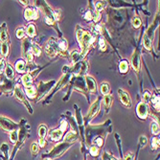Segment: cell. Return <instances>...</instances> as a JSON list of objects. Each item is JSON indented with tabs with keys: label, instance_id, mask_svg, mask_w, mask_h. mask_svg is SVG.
<instances>
[{
	"label": "cell",
	"instance_id": "obj_1",
	"mask_svg": "<svg viewBox=\"0 0 160 160\" xmlns=\"http://www.w3.org/2000/svg\"><path fill=\"white\" fill-rule=\"evenodd\" d=\"M76 37L81 47L80 54L82 59L87 55V53L89 52V49L92 47L93 43L95 42V37L89 31L82 29L80 25L76 26Z\"/></svg>",
	"mask_w": 160,
	"mask_h": 160
},
{
	"label": "cell",
	"instance_id": "obj_2",
	"mask_svg": "<svg viewBox=\"0 0 160 160\" xmlns=\"http://www.w3.org/2000/svg\"><path fill=\"white\" fill-rule=\"evenodd\" d=\"M108 122L106 124H102L99 126H89L87 127V128L85 129V140L87 143H92L93 139L96 137H102V138H106L107 135L110 132L112 126L107 125Z\"/></svg>",
	"mask_w": 160,
	"mask_h": 160
},
{
	"label": "cell",
	"instance_id": "obj_3",
	"mask_svg": "<svg viewBox=\"0 0 160 160\" xmlns=\"http://www.w3.org/2000/svg\"><path fill=\"white\" fill-rule=\"evenodd\" d=\"M29 128H30V126L27 123V121L25 119H22L21 122L19 123V128H18V142L14 145V149L12 152V155L10 157V160L13 159V157L16 156L17 152H18L19 149H21V147L23 146V144L25 143L26 139L29 137Z\"/></svg>",
	"mask_w": 160,
	"mask_h": 160
},
{
	"label": "cell",
	"instance_id": "obj_4",
	"mask_svg": "<svg viewBox=\"0 0 160 160\" xmlns=\"http://www.w3.org/2000/svg\"><path fill=\"white\" fill-rule=\"evenodd\" d=\"M69 86H70V90L68 91V96L63 99V101H66L68 100L69 96L71 95V92L72 90H77L79 92H81L82 94H83L87 100H89V97H88V90L86 88V84H85V81H84V78L82 77V76H72L71 77V80H70V82H69Z\"/></svg>",
	"mask_w": 160,
	"mask_h": 160
},
{
	"label": "cell",
	"instance_id": "obj_5",
	"mask_svg": "<svg viewBox=\"0 0 160 160\" xmlns=\"http://www.w3.org/2000/svg\"><path fill=\"white\" fill-rule=\"evenodd\" d=\"M37 5L41 9V11L44 13V20L49 25L52 26L55 30L58 31V33L61 34L60 28L58 27V22L54 16V11L51 9V7L46 3V1H37Z\"/></svg>",
	"mask_w": 160,
	"mask_h": 160
},
{
	"label": "cell",
	"instance_id": "obj_6",
	"mask_svg": "<svg viewBox=\"0 0 160 160\" xmlns=\"http://www.w3.org/2000/svg\"><path fill=\"white\" fill-rule=\"evenodd\" d=\"M74 144H71V143H67V142H60L58 143L56 146L53 148L52 151H50L48 153L42 155V158H50V159H55L58 157H61L62 155L64 154L65 152H67Z\"/></svg>",
	"mask_w": 160,
	"mask_h": 160
},
{
	"label": "cell",
	"instance_id": "obj_7",
	"mask_svg": "<svg viewBox=\"0 0 160 160\" xmlns=\"http://www.w3.org/2000/svg\"><path fill=\"white\" fill-rule=\"evenodd\" d=\"M68 121L66 119H62L61 121V126L60 128H54L47 133L48 139L51 142H59L62 140V138L64 136V132H66V129L68 128Z\"/></svg>",
	"mask_w": 160,
	"mask_h": 160
},
{
	"label": "cell",
	"instance_id": "obj_8",
	"mask_svg": "<svg viewBox=\"0 0 160 160\" xmlns=\"http://www.w3.org/2000/svg\"><path fill=\"white\" fill-rule=\"evenodd\" d=\"M56 84V81H49V82H39L38 86L37 88V96L36 101L39 102L45 96L50 93V90L54 88Z\"/></svg>",
	"mask_w": 160,
	"mask_h": 160
},
{
	"label": "cell",
	"instance_id": "obj_9",
	"mask_svg": "<svg viewBox=\"0 0 160 160\" xmlns=\"http://www.w3.org/2000/svg\"><path fill=\"white\" fill-rule=\"evenodd\" d=\"M32 39L25 38L21 41V52L25 62L28 64L34 63V55L32 53Z\"/></svg>",
	"mask_w": 160,
	"mask_h": 160
},
{
	"label": "cell",
	"instance_id": "obj_10",
	"mask_svg": "<svg viewBox=\"0 0 160 160\" xmlns=\"http://www.w3.org/2000/svg\"><path fill=\"white\" fill-rule=\"evenodd\" d=\"M88 70V62L86 60H82L70 67V72L72 76H86Z\"/></svg>",
	"mask_w": 160,
	"mask_h": 160
},
{
	"label": "cell",
	"instance_id": "obj_11",
	"mask_svg": "<svg viewBox=\"0 0 160 160\" xmlns=\"http://www.w3.org/2000/svg\"><path fill=\"white\" fill-rule=\"evenodd\" d=\"M44 52L49 58H54L59 55V39L56 38H50L45 43Z\"/></svg>",
	"mask_w": 160,
	"mask_h": 160
},
{
	"label": "cell",
	"instance_id": "obj_12",
	"mask_svg": "<svg viewBox=\"0 0 160 160\" xmlns=\"http://www.w3.org/2000/svg\"><path fill=\"white\" fill-rule=\"evenodd\" d=\"M13 96H14V98H16L19 102V103H21L22 105L25 106V108H27V110L29 112H30L31 114L33 113V108H32L30 103H29L28 100L26 99V95L23 92V90L20 87V85L18 84V83H16V86H14V88H13Z\"/></svg>",
	"mask_w": 160,
	"mask_h": 160
},
{
	"label": "cell",
	"instance_id": "obj_13",
	"mask_svg": "<svg viewBox=\"0 0 160 160\" xmlns=\"http://www.w3.org/2000/svg\"><path fill=\"white\" fill-rule=\"evenodd\" d=\"M101 102H102V98L101 97H98L95 100V102H93V104L90 106L89 110H88V112H87L86 116L84 117V120H83V122H84L85 125L88 124L95 117V116L99 113L100 108H101Z\"/></svg>",
	"mask_w": 160,
	"mask_h": 160
},
{
	"label": "cell",
	"instance_id": "obj_14",
	"mask_svg": "<svg viewBox=\"0 0 160 160\" xmlns=\"http://www.w3.org/2000/svg\"><path fill=\"white\" fill-rule=\"evenodd\" d=\"M0 128L10 133L12 132H14V130H18L19 128V124L7 117H4V116H0Z\"/></svg>",
	"mask_w": 160,
	"mask_h": 160
},
{
	"label": "cell",
	"instance_id": "obj_15",
	"mask_svg": "<svg viewBox=\"0 0 160 160\" xmlns=\"http://www.w3.org/2000/svg\"><path fill=\"white\" fill-rule=\"evenodd\" d=\"M14 86H16L14 80H9L6 77L1 78V82H0V92L9 95L13 92Z\"/></svg>",
	"mask_w": 160,
	"mask_h": 160
},
{
	"label": "cell",
	"instance_id": "obj_16",
	"mask_svg": "<svg viewBox=\"0 0 160 160\" xmlns=\"http://www.w3.org/2000/svg\"><path fill=\"white\" fill-rule=\"evenodd\" d=\"M24 18L27 21L37 20L39 18V11L35 7H27L24 11Z\"/></svg>",
	"mask_w": 160,
	"mask_h": 160
},
{
	"label": "cell",
	"instance_id": "obj_17",
	"mask_svg": "<svg viewBox=\"0 0 160 160\" xmlns=\"http://www.w3.org/2000/svg\"><path fill=\"white\" fill-rule=\"evenodd\" d=\"M136 113H137V116L140 119L146 120L149 116V113H150L149 106L147 104L143 103V102H140L137 106V108H136Z\"/></svg>",
	"mask_w": 160,
	"mask_h": 160
},
{
	"label": "cell",
	"instance_id": "obj_18",
	"mask_svg": "<svg viewBox=\"0 0 160 160\" xmlns=\"http://www.w3.org/2000/svg\"><path fill=\"white\" fill-rule=\"evenodd\" d=\"M132 66L134 71L138 74L141 71V59H140V52L138 49H135L132 56Z\"/></svg>",
	"mask_w": 160,
	"mask_h": 160
},
{
	"label": "cell",
	"instance_id": "obj_19",
	"mask_svg": "<svg viewBox=\"0 0 160 160\" xmlns=\"http://www.w3.org/2000/svg\"><path fill=\"white\" fill-rule=\"evenodd\" d=\"M118 95H119L121 104L123 106H125L126 108H132V100H130V97L127 91H125L124 89H119Z\"/></svg>",
	"mask_w": 160,
	"mask_h": 160
},
{
	"label": "cell",
	"instance_id": "obj_20",
	"mask_svg": "<svg viewBox=\"0 0 160 160\" xmlns=\"http://www.w3.org/2000/svg\"><path fill=\"white\" fill-rule=\"evenodd\" d=\"M84 81H85V84H86V88L88 90V92L94 94L97 91V82L95 81V79L90 76V75H86L84 77Z\"/></svg>",
	"mask_w": 160,
	"mask_h": 160
},
{
	"label": "cell",
	"instance_id": "obj_21",
	"mask_svg": "<svg viewBox=\"0 0 160 160\" xmlns=\"http://www.w3.org/2000/svg\"><path fill=\"white\" fill-rule=\"evenodd\" d=\"M14 70H16L19 74L28 73V64H27V62L22 59L17 61L16 65H14Z\"/></svg>",
	"mask_w": 160,
	"mask_h": 160
},
{
	"label": "cell",
	"instance_id": "obj_22",
	"mask_svg": "<svg viewBox=\"0 0 160 160\" xmlns=\"http://www.w3.org/2000/svg\"><path fill=\"white\" fill-rule=\"evenodd\" d=\"M79 138H80V133L73 132V130H70V132H66V134L63 136V141L67 142V143L74 144L79 140Z\"/></svg>",
	"mask_w": 160,
	"mask_h": 160
},
{
	"label": "cell",
	"instance_id": "obj_23",
	"mask_svg": "<svg viewBox=\"0 0 160 160\" xmlns=\"http://www.w3.org/2000/svg\"><path fill=\"white\" fill-rule=\"evenodd\" d=\"M0 41L2 42H10V38H9V34H8V28H7V24L5 22H3L0 26Z\"/></svg>",
	"mask_w": 160,
	"mask_h": 160
},
{
	"label": "cell",
	"instance_id": "obj_24",
	"mask_svg": "<svg viewBox=\"0 0 160 160\" xmlns=\"http://www.w3.org/2000/svg\"><path fill=\"white\" fill-rule=\"evenodd\" d=\"M25 32H26V35L29 38H34L37 36V28H36L35 24L34 23H29L25 28Z\"/></svg>",
	"mask_w": 160,
	"mask_h": 160
},
{
	"label": "cell",
	"instance_id": "obj_25",
	"mask_svg": "<svg viewBox=\"0 0 160 160\" xmlns=\"http://www.w3.org/2000/svg\"><path fill=\"white\" fill-rule=\"evenodd\" d=\"M112 103H113V98L110 94L108 95H106L104 96V99H103V104H104V107H105V109H106V113H108L111 107H112Z\"/></svg>",
	"mask_w": 160,
	"mask_h": 160
},
{
	"label": "cell",
	"instance_id": "obj_26",
	"mask_svg": "<svg viewBox=\"0 0 160 160\" xmlns=\"http://www.w3.org/2000/svg\"><path fill=\"white\" fill-rule=\"evenodd\" d=\"M21 82H22V84L24 85V87H28V86H31V85H34V78L32 77L31 74L29 73H26L22 76L21 78Z\"/></svg>",
	"mask_w": 160,
	"mask_h": 160
},
{
	"label": "cell",
	"instance_id": "obj_27",
	"mask_svg": "<svg viewBox=\"0 0 160 160\" xmlns=\"http://www.w3.org/2000/svg\"><path fill=\"white\" fill-rule=\"evenodd\" d=\"M14 76H16L14 68L10 63H7L5 68V77L9 80H14Z\"/></svg>",
	"mask_w": 160,
	"mask_h": 160
},
{
	"label": "cell",
	"instance_id": "obj_28",
	"mask_svg": "<svg viewBox=\"0 0 160 160\" xmlns=\"http://www.w3.org/2000/svg\"><path fill=\"white\" fill-rule=\"evenodd\" d=\"M0 53L3 59H7L10 53V42H2L1 47H0Z\"/></svg>",
	"mask_w": 160,
	"mask_h": 160
},
{
	"label": "cell",
	"instance_id": "obj_29",
	"mask_svg": "<svg viewBox=\"0 0 160 160\" xmlns=\"http://www.w3.org/2000/svg\"><path fill=\"white\" fill-rule=\"evenodd\" d=\"M24 91H25V95L28 96L30 99H36V96H37V89H36V87H35L34 85L25 87V88H24Z\"/></svg>",
	"mask_w": 160,
	"mask_h": 160
},
{
	"label": "cell",
	"instance_id": "obj_30",
	"mask_svg": "<svg viewBox=\"0 0 160 160\" xmlns=\"http://www.w3.org/2000/svg\"><path fill=\"white\" fill-rule=\"evenodd\" d=\"M69 58H70V60H71L72 65H74L75 63H77L78 62H80V61H81V59H82L80 52H79V51H77V50L72 51V52L69 54Z\"/></svg>",
	"mask_w": 160,
	"mask_h": 160
},
{
	"label": "cell",
	"instance_id": "obj_31",
	"mask_svg": "<svg viewBox=\"0 0 160 160\" xmlns=\"http://www.w3.org/2000/svg\"><path fill=\"white\" fill-rule=\"evenodd\" d=\"M143 46L148 51H152V40L150 38H148L146 35H144L143 37Z\"/></svg>",
	"mask_w": 160,
	"mask_h": 160
},
{
	"label": "cell",
	"instance_id": "obj_32",
	"mask_svg": "<svg viewBox=\"0 0 160 160\" xmlns=\"http://www.w3.org/2000/svg\"><path fill=\"white\" fill-rule=\"evenodd\" d=\"M47 133H48V128H47L46 125L41 124V125L38 127V136H39V138L44 139L45 136L47 135Z\"/></svg>",
	"mask_w": 160,
	"mask_h": 160
},
{
	"label": "cell",
	"instance_id": "obj_33",
	"mask_svg": "<svg viewBox=\"0 0 160 160\" xmlns=\"http://www.w3.org/2000/svg\"><path fill=\"white\" fill-rule=\"evenodd\" d=\"M100 91H101V93L103 94L104 96L108 95L109 92H110V85H109V83L107 82H102V84L100 86Z\"/></svg>",
	"mask_w": 160,
	"mask_h": 160
},
{
	"label": "cell",
	"instance_id": "obj_34",
	"mask_svg": "<svg viewBox=\"0 0 160 160\" xmlns=\"http://www.w3.org/2000/svg\"><path fill=\"white\" fill-rule=\"evenodd\" d=\"M9 151H10L9 145H8L7 143H3V144L1 145V152H2V154H3L4 160H10Z\"/></svg>",
	"mask_w": 160,
	"mask_h": 160
},
{
	"label": "cell",
	"instance_id": "obj_35",
	"mask_svg": "<svg viewBox=\"0 0 160 160\" xmlns=\"http://www.w3.org/2000/svg\"><path fill=\"white\" fill-rule=\"evenodd\" d=\"M32 53H33V55L34 56H36V57H40V55H41V53H42V49H41V47L38 44V43H36V42H32Z\"/></svg>",
	"mask_w": 160,
	"mask_h": 160
},
{
	"label": "cell",
	"instance_id": "obj_36",
	"mask_svg": "<svg viewBox=\"0 0 160 160\" xmlns=\"http://www.w3.org/2000/svg\"><path fill=\"white\" fill-rule=\"evenodd\" d=\"M129 69V64L128 62V61H122L119 64V71H120V73L122 74H125L127 73V72L128 71Z\"/></svg>",
	"mask_w": 160,
	"mask_h": 160
},
{
	"label": "cell",
	"instance_id": "obj_37",
	"mask_svg": "<svg viewBox=\"0 0 160 160\" xmlns=\"http://www.w3.org/2000/svg\"><path fill=\"white\" fill-rule=\"evenodd\" d=\"M151 102H152V105L154 108V109L159 112V95L155 94V95L152 96Z\"/></svg>",
	"mask_w": 160,
	"mask_h": 160
},
{
	"label": "cell",
	"instance_id": "obj_38",
	"mask_svg": "<svg viewBox=\"0 0 160 160\" xmlns=\"http://www.w3.org/2000/svg\"><path fill=\"white\" fill-rule=\"evenodd\" d=\"M16 35H17V38L18 39H23L25 38V36H26V32H25V28L24 27H18L16 31Z\"/></svg>",
	"mask_w": 160,
	"mask_h": 160
},
{
	"label": "cell",
	"instance_id": "obj_39",
	"mask_svg": "<svg viewBox=\"0 0 160 160\" xmlns=\"http://www.w3.org/2000/svg\"><path fill=\"white\" fill-rule=\"evenodd\" d=\"M39 146L37 142H33L32 145H31V152H32V155L33 156H37L38 152H39Z\"/></svg>",
	"mask_w": 160,
	"mask_h": 160
},
{
	"label": "cell",
	"instance_id": "obj_40",
	"mask_svg": "<svg viewBox=\"0 0 160 160\" xmlns=\"http://www.w3.org/2000/svg\"><path fill=\"white\" fill-rule=\"evenodd\" d=\"M92 143H94V146H96V147L101 149L102 147H103L104 143H105V139L102 138V137H96V138L93 139Z\"/></svg>",
	"mask_w": 160,
	"mask_h": 160
},
{
	"label": "cell",
	"instance_id": "obj_41",
	"mask_svg": "<svg viewBox=\"0 0 160 160\" xmlns=\"http://www.w3.org/2000/svg\"><path fill=\"white\" fill-rule=\"evenodd\" d=\"M106 1H99V2H96L95 3V12H102L106 7Z\"/></svg>",
	"mask_w": 160,
	"mask_h": 160
},
{
	"label": "cell",
	"instance_id": "obj_42",
	"mask_svg": "<svg viewBox=\"0 0 160 160\" xmlns=\"http://www.w3.org/2000/svg\"><path fill=\"white\" fill-rule=\"evenodd\" d=\"M18 130H14V132H10V141L13 144L16 145L17 142H18Z\"/></svg>",
	"mask_w": 160,
	"mask_h": 160
},
{
	"label": "cell",
	"instance_id": "obj_43",
	"mask_svg": "<svg viewBox=\"0 0 160 160\" xmlns=\"http://www.w3.org/2000/svg\"><path fill=\"white\" fill-rule=\"evenodd\" d=\"M132 26H133L135 29H138V28H140L141 25H142V20H141V18H140L138 16H135V17L132 18Z\"/></svg>",
	"mask_w": 160,
	"mask_h": 160
},
{
	"label": "cell",
	"instance_id": "obj_44",
	"mask_svg": "<svg viewBox=\"0 0 160 160\" xmlns=\"http://www.w3.org/2000/svg\"><path fill=\"white\" fill-rule=\"evenodd\" d=\"M151 98H152V94L149 92V91H145L144 92V94H143V96H142V99H143V103H145V104H150L151 103Z\"/></svg>",
	"mask_w": 160,
	"mask_h": 160
},
{
	"label": "cell",
	"instance_id": "obj_45",
	"mask_svg": "<svg viewBox=\"0 0 160 160\" xmlns=\"http://www.w3.org/2000/svg\"><path fill=\"white\" fill-rule=\"evenodd\" d=\"M98 43H99V48L101 51H103V52L107 51V42L104 38H100Z\"/></svg>",
	"mask_w": 160,
	"mask_h": 160
},
{
	"label": "cell",
	"instance_id": "obj_46",
	"mask_svg": "<svg viewBox=\"0 0 160 160\" xmlns=\"http://www.w3.org/2000/svg\"><path fill=\"white\" fill-rule=\"evenodd\" d=\"M159 137H157V136H155V137H153L152 138V151H155V150H158V148H159Z\"/></svg>",
	"mask_w": 160,
	"mask_h": 160
},
{
	"label": "cell",
	"instance_id": "obj_47",
	"mask_svg": "<svg viewBox=\"0 0 160 160\" xmlns=\"http://www.w3.org/2000/svg\"><path fill=\"white\" fill-rule=\"evenodd\" d=\"M159 130H160V128H159V124L156 123V122H152V134L158 135V134H159Z\"/></svg>",
	"mask_w": 160,
	"mask_h": 160
},
{
	"label": "cell",
	"instance_id": "obj_48",
	"mask_svg": "<svg viewBox=\"0 0 160 160\" xmlns=\"http://www.w3.org/2000/svg\"><path fill=\"white\" fill-rule=\"evenodd\" d=\"M7 63L8 62H7L6 59H3V58H1V59H0V76H1L4 73Z\"/></svg>",
	"mask_w": 160,
	"mask_h": 160
},
{
	"label": "cell",
	"instance_id": "obj_49",
	"mask_svg": "<svg viewBox=\"0 0 160 160\" xmlns=\"http://www.w3.org/2000/svg\"><path fill=\"white\" fill-rule=\"evenodd\" d=\"M100 150H101V149L98 148V147H96V146H91L90 149H89V152H90V154H91L93 157H96V156L99 155Z\"/></svg>",
	"mask_w": 160,
	"mask_h": 160
},
{
	"label": "cell",
	"instance_id": "obj_50",
	"mask_svg": "<svg viewBox=\"0 0 160 160\" xmlns=\"http://www.w3.org/2000/svg\"><path fill=\"white\" fill-rule=\"evenodd\" d=\"M102 160H119L117 158H115L112 154H110L109 152H105L103 153V158H102Z\"/></svg>",
	"mask_w": 160,
	"mask_h": 160
},
{
	"label": "cell",
	"instance_id": "obj_51",
	"mask_svg": "<svg viewBox=\"0 0 160 160\" xmlns=\"http://www.w3.org/2000/svg\"><path fill=\"white\" fill-rule=\"evenodd\" d=\"M101 18H102V13H101V12H94L92 20L97 24V23L101 20Z\"/></svg>",
	"mask_w": 160,
	"mask_h": 160
},
{
	"label": "cell",
	"instance_id": "obj_52",
	"mask_svg": "<svg viewBox=\"0 0 160 160\" xmlns=\"http://www.w3.org/2000/svg\"><path fill=\"white\" fill-rule=\"evenodd\" d=\"M84 19L86 20V21H90V20H92V18H93V12L90 11V10H88V11H86L85 12V13H84Z\"/></svg>",
	"mask_w": 160,
	"mask_h": 160
},
{
	"label": "cell",
	"instance_id": "obj_53",
	"mask_svg": "<svg viewBox=\"0 0 160 160\" xmlns=\"http://www.w3.org/2000/svg\"><path fill=\"white\" fill-rule=\"evenodd\" d=\"M148 143V139L146 136H140L139 138V146L140 147H145Z\"/></svg>",
	"mask_w": 160,
	"mask_h": 160
},
{
	"label": "cell",
	"instance_id": "obj_54",
	"mask_svg": "<svg viewBox=\"0 0 160 160\" xmlns=\"http://www.w3.org/2000/svg\"><path fill=\"white\" fill-rule=\"evenodd\" d=\"M133 159H134V155L132 152H127L125 157H124V160H133Z\"/></svg>",
	"mask_w": 160,
	"mask_h": 160
},
{
	"label": "cell",
	"instance_id": "obj_55",
	"mask_svg": "<svg viewBox=\"0 0 160 160\" xmlns=\"http://www.w3.org/2000/svg\"><path fill=\"white\" fill-rule=\"evenodd\" d=\"M38 146H39V148H44L45 146H46V140L45 139H41V138H39V140H38Z\"/></svg>",
	"mask_w": 160,
	"mask_h": 160
},
{
	"label": "cell",
	"instance_id": "obj_56",
	"mask_svg": "<svg viewBox=\"0 0 160 160\" xmlns=\"http://www.w3.org/2000/svg\"><path fill=\"white\" fill-rule=\"evenodd\" d=\"M21 5L23 6H28L29 5V1H18Z\"/></svg>",
	"mask_w": 160,
	"mask_h": 160
},
{
	"label": "cell",
	"instance_id": "obj_57",
	"mask_svg": "<svg viewBox=\"0 0 160 160\" xmlns=\"http://www.w3.org/2000/svg\"><path fill=\"white\" fill-rule=\"evenodd\" d=\"M41 160H52V159H50V158H42Z\"/></svg>",
	"mask_w": 160,
	"mask_h": 160
},
{
	"label": "cell",
	"instance_id": "obj_58",
	"mask_svg": "<svg viewBox=\"0 0 160 160\" xmlns=\"http://www.w3.org/2000/svg\"><path fill=\"white\" fill-rule=\"evenodd\" d=\"M0 82H1V77H0Z\"/></svg>",
	"mask_w": 160,
	"mask_h": 160
}]
</instances>
